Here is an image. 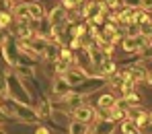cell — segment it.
Masks as SVG:
<instances>
[{
	"label": "cell",
	"instance_id": "d4e9b609",
	"mask_svg": "<svg viewBox=\"0 0 152 134\" xmlns=\"http://www.w3.org/2000/svg\"><path fill=\"white\" fill-rule=\"evenodd\" d=\"M146 82L152 85V72H146Z\"/></svg>",
	"mask_w": 152,
	"mask_h": 134
},
{
	"label": "cell",
	"instance_id": "cb8c5ba5",
	"mask_svg": "<svg viewBox=\"0 0 152 134\" xmlns=\"http://www.w3.org/2000/svg\"><path fill=\"white\" fill-rule=\"evenodd\" d=\"M35 132H39V134H48L50 130H48L45 126H37V130H35Z\"/></svg>",
	"mask_w": 152,
	"mask_h": 134
},
{
	"label": "cell",
	"instance_id": "2e32d148",
	"mask_svg": "<svg viewBox=\"0 0 152 134\" xmlns=\"http://www.w3.org/2000/svg\"><path fill=\"white\" fill-rule=\"evenodd\" d=\"M119 91H121V95L126 97V95H129V93H134V91H136V82H134V80H124Z\"/></svg>",
	"mask_w": 152,
	"mask_h": 134
},
{
	"label": "cell",
	"instance_id": "3957f363",
	"mask_svg": "<svg viewBox=\"0 0 152 134\" xmlns=\"http://www.w3.org/2000/svg\"><path fill=\"white\" fill-rule=\"evenodd\" d=\"M74 120H78V122H82V124H91L93 120H95V109L88 105H78L74 109Z\"/></svg>",
	"mask_w": 152,
	"mask_h": 134
},
{
	"label": "cell",
	"instance_id": "9a60e30c",
	"mask_svg": "<svg viewBox=\"0 0 152 134\" xmlns=\"http://www.w3.org/2000/svg\"><path fill=\"white\" fill-rule=\"evenodd\" d=\"M10 21H12L10 10H0V29H6V27L10 25Z\"/></svg>",
	"mask_w": 152,
	"mask_h": 134
},
{
	"label": "cell",
	"instance_id": "7a4b0ae2",
	"mask_svg": "<svg viewBox=\"0 0 152 134\" xmlns=\"http://www.w3.org/2000/svg\"><path fill=\"white\" fill-rule=\"evenodd\" d=\"M48 19H50L51 27L64 25V23H68V13H66V8H64V6H56V8H51V10H50Z\"/></svg>",
	"mask_w": 152,
	"mask_h": 134
},
{
	"label": "cell",
	"instance_id": "7c38bea8",
	"mask_svg": "<svg viewBox=\"0 0 152 134\" xmlns=\"http://www.w3.org/2000/svg\"><path fill=\"white\" fill-rule=\"evenodd\" d=\"M43 56H45V60H58V56H60V46L53 41V43H48V48H45V52H43Z\"/></svg>",
	"mask_w": 152,
	"mask_h": 134
},
{
	"label": "cell",
	"instance_id": "30bf717a",
	"mask_svg": "<svg viewBox=\"0 0 152 134\" xmlns=\"http://www.w3.org/2000/svg\"><path fill=\"white\" fill-rule=\"evenodd\" d=\"M99 68H101V72H99L101 77H109V74H115V62H113L111 58H105V60H103V64L99 66Z\"/></svg>",
	"mask_w": 152,
	"mask_h": 134
},
{
	"label": "cell",
	"instance_id": "44dd1931",
	"mask_svg": "<svg viewBox=\"0 0 152 134\" xmlns=\"http://www.w3.org/2000/svg\"><path fill=\"white\" fill-rule=\"evenodd\" d=\"M4 93H8V82H6L4 77L0 74V95H4Z\"/></svg>",
	"mask_w": 152,
	"mask_h": 134
},
{
	"label": "cell",
	"instance_id": "6da1fadb",
	"mask_svg": "<svg viewBox=\"0 0 152 134\" xmlns=\"http://www.w3.org/2000/svg\"><path fill=\"white\" fill-rule=\"evenodd\" d=\"M99 13H105V4H103V0H88L86 4H84V8H82V17L86 19V21H91L95 15H99Z\"/></svg>",
	"mask_w": 152,
	"mask_h": 134
},
{
	"label": "cell",
	"instance_id": "7402d4cb",
	"mask_svg": "<svg viewBox=\"0 0 152 134\" xmlns=\"http://www.w3.org/2000/svg\"><path fill=\"white\" fill-rule=\"evenodd\" d=\"M140 8H144V10H152V0H142V2H140Z\"/></svg>",
	"mask_w": 152,
	"mask_h": 134
},
{
	"label": "cell",
	"instance_id": "5bb4252c",
	"mask_svg": "<svg viewBox=\"0 0 152 134\" xmlns=\"http://www.w3.org/2000/svg\"><path fill=\"white\" fill-rule=\"evenodd\" d=\"M68 68H70V64H68V62H64L62 58H58V60H53V70H56L58 74H64V72H66Z\"/></svg>",
	"mask_w": 152,
	"mask_h": 134
},
{
	"label": "cell",
	"instance_id": "484cf974",
	"mask_svg": "<svg viewBox=\"0 0 152 134\" xmlns=\"http://www.w3.org/2000/svg\"><path fill=\"white\" fill-rule=\"evenodd\" d=\"M148 118H150V124H152V111H148Z\"/></svg>",
	"mask_w": 152,
	"mask_h": 134
},
{
	"label": "cell",
	"instance_id": "4fadbf2b",
	"mask_svg": "<svg viewBox=\"0 0 152 134\" xmlns=\"http://www.w3.org/2000/svg\"><path fill=\"white\" fill-rule=\"evenodd\" d=\"M51 113V105L50 101H43L41 105H39V109H37V118H41V120H48Z\"/></svg>",
	"mask_w": 152,
	"mask_h": 134
},
{
	"label": "cell",
	"instance_id": "ac0fdd59",
	"mask_svg": "<svg viewBox=\"0 0 152 134\" xmlns=\"http://www.w3.org/2000/svg\"><path fill=\"white\" fill-rule=\"evenodd\" d=\"M68 130H70V132H86L88 128H86V124H82V122L74 120V124H70V126H68Z\"/></svg>",
	"mask_w": 152,
	"mask_h": 134
},
{
	"label": "cell",
	"instance_id": "d6986e66",
	"mask_svg": "<svg viewBox=\"0 0 152 134\" xmlns=\"http://www.w3.org/2000/svg\"><path fill=\"white\" fill-rule=\"evenodd\" d=\"M127 35H142L140 23H127Z\"/></svg>",
	"mask_w": 152,
	"mask_h": 134
},
{
	"label": "cell",
	"instance_id": "9c48e42d",
	"mask_svg": "<svg viewBox=\"0 0 152 134\" xmlns=\"http://www.w3.org/2000/svg\"><path fill=\"white\" fill-rule=\"evenodd\" d=\"M29 17H31V19H35V21H41V19L45 17L43 6H41V4H35V2H31V4H29Z\"/></svg>",
	"mask_w": 152,
	"mask_h": 134
},
{
	"label": "cell",
	"instance_id": "ffe728a7",
	"mask_svg": "<svg viewBox=\"0 0 152 134\" xmlns=\"http://www.w3.org/2000/svg\"><path fill=\"white\" fill-rule=\"evenodd\" d=\"M105 13H99V15H95L93 19H91V23H95V25H105Z\"/></svg>",
	"mask_w": 152,
	"mask_h": 134
},
{
	"label": "cell",
	"instance_id": "5b68a950",
	"mask_svg": "<svg viewBox=\"0 0 152 134\" xmlns=\"http://www.w3.org/2000/svg\"><path fill=\"white\" fill-rule=\"evenodd\" d=\"M64 77H66V80H68L70 85H82L86 74L82 72V68H78V70H76V68H68V70L64 72Z\"/></svg>",
	"mask_w": 152,
	"mask_h": 134
},
{
	"label": "cell",
	"instance_id": "603a6c76",
	"mask_svg": "<svg viewBox=\"0 0 152 134\" xmlns=\"http://www.w3.org/2000/svg\"><path fill=\"white\" fill-rule=\"evenodd\" d=\"M6 39H8V35H4V31L0 29V46H4V43H6Z\"/></svg>",
	"mask_w": 152,
	"mask_h": 134
},
{
	"label": "cell",
	"instance_id": "e0dca14e",
	"mask_svg": "<svg viewBox=\"0 0 152 134\" xmlns=\"http://www.w3.org/2000/svg\"><path fill=\"white\" fill-rule=\"evenodd\" d=\"M58 58H62V60L68 62V64L74 62V54H72V50H68V48H60V56H58Z\"/></svg>",
	"mask_w": 152,
	"mask_h": 134
},
{
	"label": "cell",
	"instance_id": "52a82bcc",
	"mask_svg": "<svg viewBox=\"0 0 152 134\" xmlns=\"http://www.w3.org/2000/svg\"><path fill=\"white\" fill-rule=\"evenodd\" d=\"M119 130L126 134H134V132H140V126H138V122L134 120V118H127L121 122V126H119Z\"/></svg>",
	"mask_w": 152,
	"mask_h": 134
},
{
	"label": "cell",
	"instance_id": "8992f818",
	"mask_svg": "<svg viewBox=\"0 0 152 134\" xmlns=\"http://www.w3.org/2000/svg\"><path fill=\"white\" fill-rule=\"evenodd\" d=\"M86 52H88V58H91V62H93V66H101L103 60H105V54H103V50L99 48V46H88L86 48Z\"/></svg>",
	"mask_w": 152,
	"mask_h": 134
},
{
	"label": "cell",
	"instance_id": "8fae6325",
	"mask_svg": "<svg viewBox=\"0 0 152 134\" xmlns=\"http://www.w3.org/2000/svg\"><path fill=\"white\" fill-rule=\"evenodd\" d=\"M115 103H117V101H115V97H113L111 93H105V95H101V97H99V101H97L99 109H109V107H113Z\"/></svg>",
	"mask_w": 152,
	"mask_h": 134
},
{
	"label": "cell",
	"instance_id": "ba28073f",
	"mask_svg": "<svg viewBox=\"0 0 152 134\" xmlns=\"http://www.w3.org/2000/svg\"><path fill=\"white\" fill-rule=\"evenodd\" d=\"M84 95H76V93H68V95H64V101H66V105L76 109L78 105H82L84 103V99H82Z\"/></svg>",
	"mask_w": 152,
	"mask_h": 134
},
{
	"label": "cell",
	"instance_id": "277c9868",
	"mask_svg": "<svg viewBox=\"0 0 152 134\" xmlns=\"http://www.w3.org/2000/svg\"><path fill=\"white\" fill-rule=\"evenodd\" d=\"M70 82L66 80V77H60V79L53 80V95H56V99H64V95H68L70 93Z\"/></svg>",
	"mask_w": 152,
	"mask_h": 134
}]
</instances>
